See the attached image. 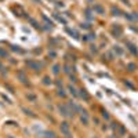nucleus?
Segmentation results:
<instances>
[{
    "instance_id": "obj_7",
    "label": "nucleus",
    "mask_w": 138,
    "mask_h": 138,
    "mask_svg": "<svg viewBox=\"0 0 138 138\" xmlns=\"http://www.w3.org/2000/svg\"><path fill=\"white\" fill-rule=\"evenodd\" d=\"M93 11H95L97 14H101V15H104V14H105V8H104L101 4H94Z\"/></svg>"
},
{
    "instance_id": "obj_29",
    "label": "nucleus",
    "mask_w": 138,
    "mask_h": 138,
    "mask_svg": "<svg viewBox=\"0 0 138 138\" xmlns=\"http://www.w3.org/2000/svg\"><path fill=\"white\" fill-rule=\"evenodd\" d=\"M87 37H88V40H95V37H97V36H95V33H88Z\"/></svg>"
},
{
    "instance_id": "obj_11",
    "label": "nucleus",
    "mask_w": 138,
    "mask_h": 138,
    "mask_svg": "<svg viewBox=\"0 0 138 138\" xmlns=\"http://www.w3.org/2000/svg\"><path fill=\"white\" fill-rule=\"evenodd\" d=\"M68 90H69V93L73 95V97H79V91L76 90V87L75 86H72V84H69L68 86Z\"/></svg>"
},
{
    "instance_id": "obj_6",
    "label": "nucleus",
    "mask_w": 138,
    "mask_h": 138,
    "mask_svg": "<svg viewBox=\"0 0 138 138\" xmlns=\"http://www.w3.org/2000/svg\"><path fill=\"white\" fill-rule=\"evenodd\" d=\"M79 97H80L82 99H84V101H88V99H90V94L87 93L86 88H80V90H79Z\"/></svg>"
},
{
    "instance_id": "obj_35",
    "label": "nucleus",
    "mask_w": 138,
    "mask_h": 138,
    "mask_svg": "<svg viewBox=\"0 0 138 138\" xmlns=\"http://www.w3.org/2000/svg\"><path fill=\"white\" fill-rule=\"evenodd\" d=\"M130 138H134V137H130Z\"/></svg>"
},
{
    "instance_id": "obj_1",
    "label": "nucleus",
    "mask_w": 138,
    "mask_h": 138,
    "mask_svg": "<svg viewBox=\"0 0 138 138\" xmlns=\"http://www.w3.org/2000/svg\"><path fill=\"white\" fill-rule=\"evenodd\" d=\"M58 111L64 117H73L75 116V113L72 112V109L68 106V104H59L58 105Z\"/></svg>"
},
{
    "instance_id": "obj_34",
    "label": "nucleus",
    "mask_w": 138,
    "mask_h": 138,
    "mask_svg": "<svg viewBox=\"0 0 138 138\" xmlns=\"http://www.w3.org/2000/svg\"><path fill=\"white\" fill-rule=\"evenodd\" d=\"M0 69H2V64H0Z\"/></svg>"
},
{
    "instance_id": "obj_12",
    "label": "nucleus",
    "mask_w": 138,
    "mask_h": 138,
    "mask_svg": "<svg viewBox=\"0 0 138 138\" xmlns=\"http://www.w3.org/2000/svg\"><path fill=\"white\" fill-rule=\"evenodd\" d=\"M17 76H18V79H20L22 83H26V80H28V77L25 76V73H23V72L22 70H20V72H18V73H17Z\"/></svg>"
},
{
    "instance_id": "obj_4",
    "label": "nucleus",
    "mask_w": 138,
    "mask_h": 138,
    "mask_svg": "<svg viewBox=\"0 0 138 138\" xmlns=\"http://www.w3.org/2000/svg\"><path fill=\"white\" fill-rule=\"evenodd\" d=\"M59 129H61V133L64 135H70V126L68 122H62L59 124Z\"/></svg>"
},
{
    "instance_id": "obj_14",
    "label": "nucleus",
    "mask_w": 138,
    "mask_h": 138,
    "mask_svg": "<svg viewBox=\"0 0 138 138\" xmlns=\"http://www.w3.org/2000/svg\"><path fill=\"white\" fill-rule=\"evenodd\" d=\"M59 72H61V65H58V64L53 65V73L54 75H58Z\"/></svg>"
},
{
    "instance_id": "obj_20",
    "label": "nucleus",
    "mask_w": 138,
    "mask_h": 138,
    "mask_svg": "<svg viewBox=\"0 0 138 138\" xmlns=\"http://www.w3.org/2000/svg\"><path fill=\"white\" fill-rule=\"evenodd\" d=\"M54 17H55V18H57V20H58L59 22H62L64 25H66V20H64V18H62L61 15H58L57 13H54Z\"/></svg>"
},
{
    "instance_id": "obj_33",
    "label": "nucleus",
    "mask_w": 138,
    "mask_h": 138,
    "mask_svg": "<svg viewBox=\"0 0 138 138\" xmlns=\"http://www.w3.org/2000/svg\"><path fill=\"white\" fill-rule=\"evenodd\" d=\"M55 84L58 86V88H61V87H62V82H59V80H57V82H55Z\"/></svg>"
},
{
    "instance_id": "obj_15",
    "label": "nucleus",
    "mask_w": 138,
    "mask_h": 138,
    "mask_svg": "<svg viewBox=\"0 0 138 138\" xmlns=\"http://www.w3.org/2000/svg\"><path fill=\"white\" fill-rule=\"evenodd\" d=\"M44 138H57V135H55L54 131H46V133H44Z\"/></svg>"
},
{
    "instance_id": "obj_2",
    "label": "nucleus",
    "mask_w": 138,
    "mask_h": 138,
    "mask_svg": "<svg viewBox=\"0 0 138 138\" xmlns=\"http://www.w3.org/2000/svg\"><path fill=\"white\" fill-rule=\"evenodd\" d=\"M26 64V66L29 68V69H32V70H41V68H43V64H40V62H37V61H33V59H28V61L25 62Z\"/></svg>"
},
{
    "instance_id": "obj_31",
    "label": "nucleus",
    "mask_w": 138,
    "mask_h": 138,
    "mask_svg": "<svg viewBox=\"0 0 138 138\" xmlns=\"http://www.w3.org/2000/svg\"><path fill=\"white\" fill-rule=\"evenodd\" d=\"M82 28H84V29H90V28H91V25H90V23H87V22H84V23H82V25H80Z\"/></svg>"
},
{
    "instance_id": "obj_30",
    "label": "nucleus",
    "mask_w": 138,
    "mask_h": 138,
    "mask_svg": "<svg viewBox=\"0 0 138 138\" xmlns=\"http://www.w3.org/2000/svg\"><path fill=\"white\" fill-rule=\"evenodd\" d=\"M90 50H91V53H94V54H97V53H98L97 46H91V47H90Z\"/></svg>"
},
{
    "instance_id": "obj_26",
    "label": "nucleus",
    "mask_w": 138,
    "mask_h": 138,
    "mask_svg": "<svg viewBox=\"0 0 138 138\" xmlns=\"http://www.w3.org/2000/svg\"><path fill=\"white\" fill-rule=\"evenodd\" d=\"M26 98H28L29 101H36V95H33V94H28Z\"/></svg>"
},
{
    "instance_id": "obj_9",
    "label": "nucleus",
    "mask_w": 138,
    "mask_h": 138,
    "mask_svg": "<svg viewBox=\"0 0 138 138\" xmlns=\"http://www.w3.org/2000/svg\"><path fill=\"white\" fill-rule=\"evenodd\" d=\"M112 53L115 54V55H117V57H120V55H123V53H124V50L122 49L120 46H113V50H112Z\"/></svg>"
},
{
    "instance_id": "obj_27",
    "label": "nucleus",
    "mask_w": 138,
    "mask_h": 138,
    "mask_svg": "<svg viewBox=\"0 0 138 138\" xmlns=\"http://www.w3.org/2000/svg\"><path fill=\"white\" fill-rule=\"evenodd\" d=\"M49 57H51V58H55V57H57V53L54 51V50H50V51H49Z\"/></svg>"
},
{
    "instance_id": "obj_18",
    "label": "nucleus",
    "mask_w": 138,
    "mask_h": 138,
    "mask_svg": "<svg viewBox=\"0 0 138 138\" xmlns=\"http://www.w3.org/2000/svg\"><path fill=\"white\" fill-rule=\"evenodd\" d=\"M127 69H129V72H134V70L137 69V65H135L134 62H130V64L127 65Z\"/></svg>"
},
{
    "instance_id": "obj_21",
    "label": "nucleus",
    "mask_w": 138,
    "mask_h": 138,
    "mask_svg": "<svg viewBox=\"0 0 138 138\" xmlns=\"http://www.w3.org/2000/svg\"><path fill=\"white\" fill-rule=\"evenodd\" d=\"M66 32H68L69 35H72V36H73V37H75V39H79V35H77V33H76L75 31H70V29H69V28H66Z\"/></svg>"
},
{
    "instance_id": "obj_10",
    "label": "nucleus",
    "mask_w": 138,
    "mask_h": 138,
    "mask_svg": "<svg viewBox=\"0 0 138 138\" xmlns=\"http://www.w3.org/2000/svg\"><path fill=\"white\" fill-rule=\"evenodd\" d=\"M111 13H112L113 17H119V15H122V14H123V13H122V10L119 8V7H116V6H112Z\"/></svg>"
},
{
    "instance_id": "obj_25",
    "label": "nucleus",
    "mask_w": 138,
    "mask_h": 138,
    "mask_svg": "<svg viewBox=\"0 0 138 138\" xmlns=\"http://www.w3.org/2000/svg\"><path fill=\"white\" fill-rule=\"evenodd\" d=\"M22 111L26 113V115H29V116H32V117H35V115L32 113V111H29V109H25V108H22Z\"/></svg>"
},
{
    "instance_id": "obj_3",
    "label": "nucleus",
    "mask_w": 138,
    "mask_h": 138,
    "mask_svg": "<svg viewBox=\"0 0 138 138\" xmlns=\"http://www.w3.org/2000/svg\"><path fill=\"white\" fill-rule=\"evenodd\" d=\"M111 33L113 37H122V35H123V29L120 25H117V23H115L112 28H111Z\"/></svg>"
},
{
    "instance_id": "obj_23",
    "label": "nucleus",
    "mask_w": 138,
    "mask_h": 138,
    "mask_svg": "<svg viewBox=\"0 0 138 138\" xmlns=\"http://www.w3.org/2000/svg\"><path fill=\"white\" fill-rule=\"evenodd\" d=\"M29 21H31V23H32V25H33V26H35L36 29H39V28H40V25H39V23L36 22L35 20H32V18H29Z\"/></svg>"
},
{
    "instance_id": "obj_22",
    "label": "nucleus",
    "mask_w": 138,
    "mask_h": 138,
    "mask_svg": "<svg viewBox=\"0 0 138 138\" xmlns=\"http://www.w3.org/2000/svg\"><path fill=\"white\" fill-rule=\"evenodd\" d=\"M65 69V73H68V75H72V70H70V65H65V66H64Z\"/></svg>"
},
{
    "instance_id": "obj_8",
    "label": "nucleus",
    "mask_w": 138,
    "mask_h": 138,
    "mask_svg": "<svg viewBox=\"0 0 138 138\" xmlns=\"http://www.w3.org/2000/svg\"><path fill=\"white\" fill-rule=\"evenodd\" d=\"M126 46H127V49H129L131 53H133L134 55H138V50H137L135 44H133V43H131V41H127V43H126Z\"/></svg>"
},
{
    "instance_id": "obj_13",
    "label": "nucleus",
    "mask_w": 138,
    "mask_h": 138,
    "mask_svg": "<svg viewBox=\"0 0 138 138\" xmlns=\"http://www.w3.org/2000/svg\"><path fill=\"white\" fill-rule=\"evenodd\" d=\"M8 57H10L8 51H7V50H4V49H2V47H0V58H8Z\"/></svg>"
},
{
    "instance_id": "obj_5",
    "label": "nucleus",
    "mask_w": 138,
    "mask_h": 138,
    "mask_svg": "<svg viewBox=\"0 0 138 138\" xmlns=\"http://www.w3.org/2000/svg\"><path fill=\"white\" fill-rule=\"evenodd\" d=\"M80 122L84 126H88V115H87V111L84 109L80 111Z\"/></svg>"
},
{
    "instance_id": "obj_28",
    "label": "nucleus",
    "mask_w": 138,
    "mask_h": 138,
    "mask_svg": "<svg viewBox=\"0 0 138 138\" xmlns=\"http://www.w3.org/2000/svg\"><path fill=\"white\" fill-rule=\"evenodd\" d=\"M101 112H102V117H104V119H106V120H108V119H109V113H108L106 111H104V109L101 111Z\"/></svg>"
},
{
    "instance_id": "obj_32",
    "label": "nucleus",
    "mask_w": 138,
    "mask_h": 138,
    "mask_svg": "<svg viewBox=\"0 0 138 138\" xmlns=\"http://www.w3.org/2000/svg\"><path fill=\"white\" fill-rule=\"evenodd\" d=\"M86 17L87 18H91V11H90V10H86Z\"/></svg>"
},
{
    "instance_id": "obj_16",
    "label": "nucleus",
    "mask_w": 138,
    "mask_h": 138,
    "mask_svg": "<svg viewBox=\"0 0 138 138\" xmlns=\"http://www.w3.org/2000/svg\"><path fill=\"white\" fill-rule=\"evenodd\" d=\"M57 94H58V95H59V97H61V98H65V97H66V93H65V90H64L62 87L57 90Z\"/></svg>"
},
{
    "instance_id": "obj_17",
    "label": "nucleus",
    "mask_w": 138,
    "mask_h": 138,
    "mask_svg": "<svg viewBox=\"0 0 138 138\" xmlns=\"http://www.w3.org/2000/svg\"><path fill=\"white\" fill-rule=\"evenodd\" d=\"M11 50H13V51H15V53H18V54H23V53H25V51H23L22 49H20L18 46H11Z\"/></svg>"
},
{
    "instance_id": "obj_24",
    "label": "nucleus",
    "mask_w": 138,
    "mask_h": 138,
    "mask_svg": "<svg viewBox=\"0 0 138 138\" xmlns=\"http://www.w3.org/2000/svg\"><path fill=\"white\" fill-rule=\"evenodd\" d=\"M124 84H126V86H127L129 88H131V90H134V84H133V83H130L129 80H124Z\"/></svg>"
},
{
    "instance_id": "obj_19",
    "label": "nucleus",
    "mask_w": 138,
    "mask_h": 138,
    "mask_svg": "<svg viewBox=\"0 0 138 138\" xmlns=\"http://www.w3.org/2000/svg\"><path fill=\"white\" fill-rule=\"evenodd\" d=\"M51 83H53V82H51V79H50L49 76H44V77H43V84H44V86H50Z\"/></svg>"
}]
</instances>
